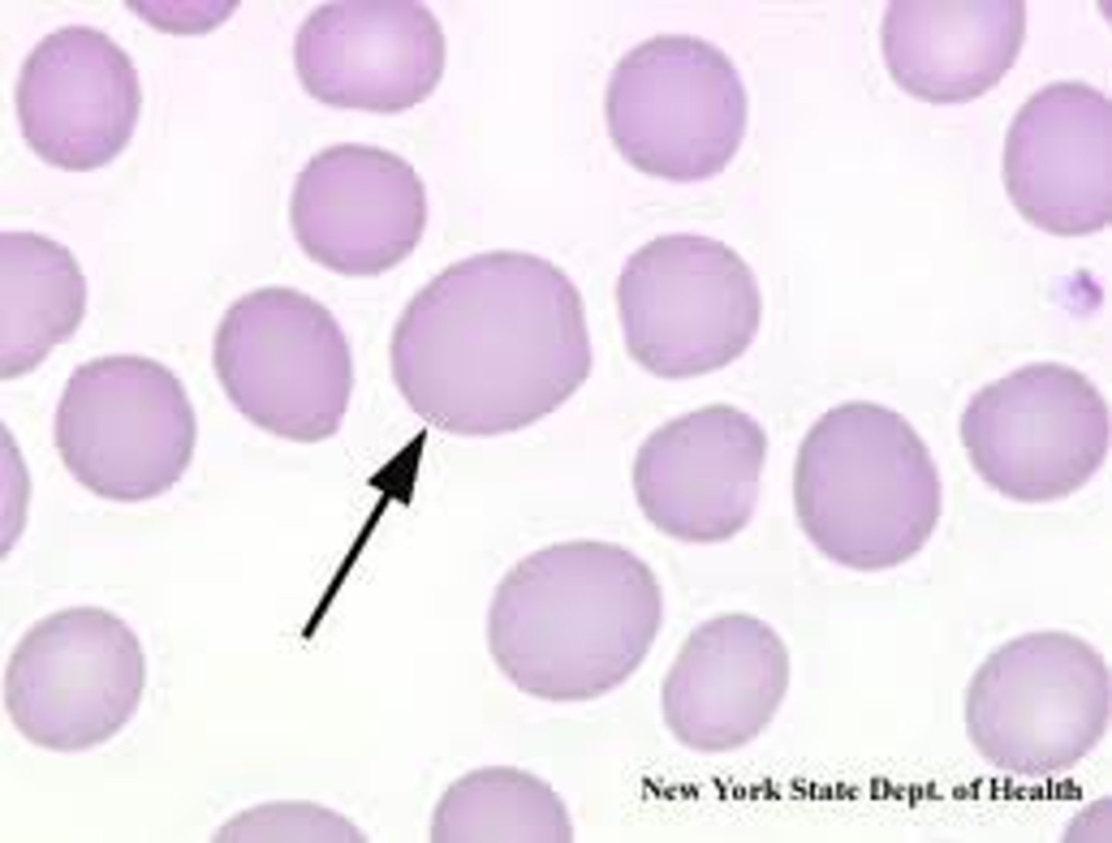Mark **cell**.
<instances>
[{
  "mask_svg": "<svg viewBox=\"0 0 1112 843\" xmlns=\"http://www.w3.org/2000/svg\"><path fill=\"white\" fill-rule=\"evenodd\" d=\"M23 138L48 164L86 171L114 159L140 112L138 72L106 34L59 28L28 54L15 90Z\"/></svg>",
  "mask_w": 1112,
  "mask_h": 843,
  "instance_id": "obj_14",
  "label": "cell"
},
{
  "mask_svg": "<svg viewBox=\"0 0 1112 843\" xmlns=\"http://www.w3.org/2000/svg\"><path fill=\"white\" fill-rule=\"evenodd\" d=\"M304 89L339 108L393 114L424 101L445 65V37L417 0H339L314 9L294 39Z\"/></svg>",
  "mask_w": 1112,
  "mask_h": 843,
  "instance_id": "obj_11",
  "label": "cell"
},
{
  "mask_svg": "<svg viewBox=\"0 0 1112 843\" xmlns=\"http://www.w3.org/2000/svg\"><path fill=\"white\" fill-rule=\"evenodd\" d=\"M0 375L36 369L79 327L87 286L71 251L33 231L0 233Z\"/></svg>",
  "mask_w": 1112,
  "mask_h": 843,
  "instance_id": "obj_17",
  "label": "cell"
},
{
  "mask_svg": "<svg viewBox=\"0 0 1112 843\" xmlns=\"http://www.w3.org/2000/svg\"><path fill=\"white\" fill-rule=\"evenodd\" d=\"M612 142L636 169L674 182L722 171L745 135L747 95L733 62L688 35H657L614 67L605 99Z\"/></svg>",
  "mask_w": 1112,
  "mask_h": 843,
  "instance_id": "obj_6",
  "label": "cell"
},
{
  "mask_svg": "<svg viewBox=\"0 0 1112 843\" xmlns=\"http://www.w3.org/2000/svg\"><path fill=\"white\" fill-rule=\"evenodd\" d=\"M441 810L450 815L452 842L573 840L564 802L538 777L514 767H485L459 780Z\"/></svg>",
  "mask_w": 1112,
  "mask_h": 843,
  "instance_id": "obj_18",
  "label": "cell"
},
{
  "mask_svg": "<svg viewBox=\"0 0 1112 843\" xmlns=\"http://www.w3.org/2000/svg\"><path fill=\"white\" fill-rule=\"evenodd\" d=\"M1025 29L1022 0H892L880 34L901 90L931 104H959L999 84Z\"/></svg>",
  "mask_w": 1112,
  "mask_h": 843,
  "instance_id": "obj_16",
  "label": "cell"
},
{
  "mask_svg": "<svg viewBox=\"0 0 1112 843\" xmlns=\"http://www.w3.org/2000/svg\"><path fill=\"white\" fill-rule=\"evenodd\" d=\"M662 611L657 578L633 551L599 540L558 542L518 561L496 586L489 651L521 692L587 701L640 667Z\"/></svg>",
  "mask_w": 1112,
  "mask_h": 843,
  "instance_id": "obj_2",
  "label": "cell"
},
{
  "mask_svg": "<svg viewBox=\"0 0 1112 843\" xmlns=\"http://www.w3.org/2000/svg\"><path fill=\"white\" fill-rule=\"evenodd\" d=\"M410 409L453 435L494 436L558 409L589 378L581 294L541 256L491 251L454 263L406 305L390 345Z\"/></svg>",
  "mask_w": 1112,
  "mask_h": 843,
  "instance_id": "obj_1",
  "label": "cell"
},
{
  "mask_svg": "<svg viewBox=\"0 0 1112 843\" xmlns=\"http://www.w3.org/2000/svg\"><path fill=\"white\" fill-rule=\"evenodd\" d=\"M146 684L139 638L98 606H73L34 624L11 653L4 703L31 743L71 753L99 745L135 715Z\"/></svg>",
  "mask_w": 1112,
  "mask_h": 843,
  "instance_id": "obj_9",
  "label": "cell"
},
{
  "mask_svg": "<svg viewBox=\"0 0 1112 843\" xmlns=\"http://www.w3.org/2000/svg\"><path fill=\"white\" fill-rule=\"evenodd\" d=\"M1002 178L1036 228L1059 237L1104 229L1112 219L1111 100L1082 81L1037 90L1009 126Z\"/></svg>",
  "mask_w": 1112,
  "mask_h": 843,
  "instance_id": "obj_13",
  "label": "cell"
},
{
  "mask_svg": "<svg viewBox=\"0 0 1112 843\" xmlns=\"http://www.w3.org/2000/svg\"><path fill=\"white\" fill-rule=\"evenodd\" d=\"M616 299L629 355L667 380L719 370L754 342L762 301L746 261L694 233L655 238L631 254Z\"/></svg>",
  "mask_w": 1112,
  "mask_h": 843,
  "instance_id": "obj_4",
  "label": "cell"
},
{
  "mask_svg": "<svg viewBox=\"0 0 1112 843\" xmlns=\"http://www.w3.org/2000/svg\"><path fill=\"white\" fill-rule=\"evenodd\" d=\"M55 446L72 476L119 502L157 497L187 470L197 439L181 381L161 362L110 355L77 366L60 398Z\"/></svg>",
  "mask_w": 1112,
  "mask_h": 843,
  "instance_id": "obj_7",
  "label": "cell"
},
{
  "mask_svg": "<svg viewBox=\"0 0 1112 843\" xmlns=\"http://www.w3.org/2000/svg\"><path fill=\"white\" fill-rule=\"evenodd\" d=\"M767 448L759 422L731 405L674 418L636 452L632 483L639 507L677 540H728L754 515Z\"/></svg>",
  "mask_w": 1112,
  "mask_h": 843,
  "instance_id": "obj_10",
  "label": "cell"
},
{
  "mask_svg": "<svg viewBox=\"0 0 1112 843\" xmlns=\"http://www.w3.org/2000/svg\"><path fill=\"white\" fill-rule=\"evenodd\" d=\"M960 436L981 477L1021 502H1046L1083 487L1110 444L1108 405L1081 371L1032 362L969 399Z\"/></svg>",
  "mask_w": 1112,
  "mask_h": 843,
  "instance_id": "obj_8",
  "label": "cell"
},
{
  "mask_svg": "<svg viewBox=\"0 0 1112 843\" xmlns=\"http://www.w3.org/2000/svg\"><path fill=\"white\" fill-rule=\"evenodd\" d=\"M778 634L747 614L696 627L662 685L664 718L683 744L734 749L757 736L785 693L788 660Z\"/></svg>",
  "mask_w": 1112,
  "mask_h": 843,
  "instance_id": "obj_15",
  "label": "cell"
},
{
  "mask_svg": "<svg viewBox=\"0 0 1112 843\" xmlns=\"http://www.w3.org/2000/svg\"><path fill=\"white\" fill-rule=\"evenodd\" d=\"M213 363L231 404L277 437L316 443L334 435L353 387L349 344L332 314L285 286L250 292L226 310Z\"/></svg>",
  "mask_w": 1112,
  "mask_h": 843,
  "instance_id": "obj_5",
  "label": "cell"
},
{
  "mask_svg": "<svg viewBox=\"0 0 1112 843\" xmlns=\"http://www.w3.org/2000/svg\"><path fill=\"white\" fill-rule=\"evenodd\" d=\"M793 495L811 544L864 572L915 555L942 513L938 471L920 435L899 412L863 400L829 409L808 430Z\"/></svg>",
  "mask_w": 1112,
  "mask_h": 843,
  "instance_id": "obj_3",
  "label": "cell"
},
{
  "mask_svg": "<svg viewBox=\"0 0 1112 843\" xmlns=\"http://www.w3.org/2000/svg\"><path fill=\"white\" fill-rule=\"evenodd\" d=\"M425 186L401 156L339 143L312 156L290 204L294 237L320 266L344 276L382 273L404 260L427 223Z\"/></svg>",
  "mask_w": 1112,
  "mask_h": 843,
  "instance_id": "obj_12",
  "label": "cell"
}]
</instances>
